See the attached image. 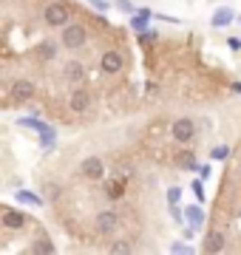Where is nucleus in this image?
Segmentation results:
<instances>
[{
    "instance_id": "obj_1",
    "label": "nucleus",
    "mask_w": 241,
    "mask_h": 255,
    "mask_svg": "<svg viewBox=\"0 0 241 255\" xmlns=\"http://www.w3.org/2000/svg\"><path fill=\"white\" fill-rule=\"evenodd\" d=\"M85 40H88V31H85V26H80V23H74V26H68V23H65V26H63V46L68 48V51L83 48Z\"/></svg>"
},
{
    "instance_id": "obj_2",
    "label": "nucleus",
    "mask_w": 241,
    "mask_h": 255,
    "mask_svg": "<svg viewBox=\"0 0 241 255\" xmlns=\"http://www.w3.org/2000/svg\"><path fill=\"white\" fill-rule=\"evenodd\" d=\"M170 136L176 139L179 145H187V142H193V136H196V122H193V119H187V117L176 119V122L170 125Z\"/></svg>"
},
{
    "instance_id": "obj_3",
    "label": "nucleus",
    "mask_w": 241,
    "mask_h": 255,
    "mask_svg": "<svg viewBox=\"0 0 241 255\" xmlns=\"http://www.w3.org/2000/svg\"><path fill=\"white\" fill-rule=\"evenodd\" d=\"M43 20H46L51 28H63L68 20H71V11H68V6H63V3H51V6H46V11H43Z\"/></svg>"
},
{
    "instance_id": "obj_4",
    "label": "nucleus",
    "mask_w": 241,
    "mask_h": 255,
    "mask_svg": "<svg viewBox=\"0 0 241 255\" xmlns=\"http://www.w3.org/2000/svg\"><path fill=\"white\" fill-rule=\"evenodd\" d=\"M94 227H97V233H102V236L117 233V227H120V213H114V210H100L97 219H94Z\"/></svg>"
},
{
    "instance_id": "obj_5",
    "label": "nucleus",
    "mask_w": 241,
    "mask_h": 255,
    "mask_svg": "<svg viewBox=\"0 0 241 255\" xmlns=\"http://www.w3.org/2000/svg\"><path fill=\"white\" fill-rule=\"evenodd\" d=\"M80 173L85 179H91V182H102L105 179V164H102L100 156H88V159L80 162Z\"/></svg>"
},
{
    "instance_id": "obj_6",
    "label": "nucleus",
    "mask_w": 241,
    "mask_h": 255,
    "mask_svg": "<svg viewBox=\"0 0 241 255\" xmlns=\"http://www.w3.org/2000/svg\"><path fill=\"white\" fill-rule=\"evenodd\" d=\"M122 65H125V57L120 54V51H105V54L100 57V68L102 74H120Z\"/></svg>"
},
{
    "instance_id": "obj_7",
    "label": "nucleus",
    "mask_w": 241,
    "mask_h": 255,
    "mask_svg": "<svg viewBox=\"0 0 241 255\" xmlns=\"http://www.w3.org/2000/svg\"><path fill=\"white\" fill-rule=\"evenodd\" d=\"M20 125H23V128H31V130H37V133H43V147H46V150H48V145L54 142V130H51L46 122H40V119L26 117V119H20Z\"/></svg>"
},
{
    "instance_id": "obj_8",
    "label": "nucleus",
    "mask_w": 241,
    "mask_h": 255,
    "mask_svg": "<svg viewBox=\"0 0 241 255\" xmlns=\"http://www.w3.org/2000/svg\"><path fill=\"white\" fill-rule=\"evenodd\" d=\"M34 97V82L31 80H14L11 82V100L14 102H28Z\"/></svg>"
},
{
    "instance_id": "obj_9",
    "label": "nucleus",
    "mask_w": 241,
    "mask_h": 255,
    "mask_svg": "<svg viewBox=\"0 0 241 255\" xmlns=\"http://www.w3.org/2000/svg\"><path fill=\"white\" fill-rule=\"evenodd\" d=\"M68 108L74 111V114H85V111L91 108V94L85 91V88H77V91L68 97Z\"/></svg>"
},
{
    "instance_id": "obj_10",
    "label": "nucleus",
    "mask_w": 241,
    "mask_h": 255,
    "mask_svg": "<svg viewBox=\"0 0 241 255\" xmlns=\"http://www.w3.org/2000/svg\"><path fill=\"white\" fill-rule=\"evenodd\" d=\"M224 247H227V238H224L222 230H213V233L207 236V241H204V250H207V253H224Z\"/></svg>"
},
{
    "instance_id": "obj_11",
    "label": "nucleus",
    "mask_w": 241,
    "mask_h": 255,
    "mask_svg": "<svg viewBox=\"0 0 241 255\" xmlns=\"http://www.w3.org/2000/svg\"><path fill=\"white\" fill-rule=\"evenodd\" d=\"M23 224H26V213H20V210H9V213H3V227L20 230Z\"/></svg>"
},
{
    "instance_id": "obj_12",
    "label": "nucleus",
    "mask_w": 241,
    "mask_h": 255,
    "mask_svg": "<svg viewBox=\"0 0 241 255\" xmlns=\"http://www.w3.org/2000/svg\"><path fill=\"white\" fill-rule=\"evenodd\" d=\"M105 196L111 201L122 199V196H125V179H111V182H105Z\"/></svg>"
},
{
    "instance_id": "obj_13",
    "label": "nucleus",
    "mask_w": 241,
    "mask_h": 255,
    "mask_svg": "<svg viewBox=\"0 0 241 255\" xmlns=\"http://www.w3.org/2000/svg\"><path fill=\"white\" fill-rule=\"evenodd\" d=\"M65 80L68 82H80V80H85V68H83V63H77V60H71V63L65 65Z\"/></svg>"
},
{
    "instance_id": "obj_14",
    "label": "nucleus",
    "mask_w": 241,
    "mask_h": 255,
    "mask_svg": "<svg viewBox=\"0 0 241 255\" xmlns=\"http://www.w3.org/2000/svg\"><path fill=\"white\" fill-rule=\"evenodd\" d=\"M14 196H17V201H23V204H34V207L43 204V196H37V193H31V190H17Z\"/></svg>"
},
{
    "instance_id": "obj_15",
    "label": "nucleus",
    "mask_w": 241,
    "mask_h": 255,
    "mask_svg": "<svg viewBox=\"0 0 241 255\" xmlns=\"http://www.w3.org/2000/svg\"><path fill=\"white\" fill-rule=\"evenodd\" d=\"M230 23H233V11L230 9H219L213 14V26L216 28H224V26H230Z\"/></svg>"
},
{
    "instance_id": "obj_16",
    "label": "nucleus",
    "mask_w": 241,
    "mask_h": 255,
    "mask_svg": "<svg viewBox=\"0 0 241 255\" xmlns=\"http://www.w3.org/2000/svg\"><path fill=\"white\" fill-rule=\"evenodd\" d=\"M37 54H40V60H54V57H57V46H54V43H43V46L37 48Z\"/></svg>"
},
{
    "instance_id": "obj_17",
    "label": "nucleus",
    "mask_w": 241,
    "mask_h": 255,
    "mask_svg": "<svg viewBox=\"0 0 241 255\" xmlns=\"http://www.w3.org/2000/svg\"><path fill=\"white\" fill-rule=\"evenodd\" d=\"M185 213H187V219H190V224H196V227H199V224L204 221V213H202V207H187Z\"/></svg>"
},
{
    "instance_id": "obj_18",
    "label": "nucleus",
    "mask_w": 241,
    "mask_h": 255,
    "mask_svg": "<svg viewBox=\"0 0 241 255\" xmlns=\"http://www.w3.org/2000/svg\"><path fill=\"white\" fill-rule=\"evenodd\" d=\"M43 193H46V199H43V201H57L63 190H60V184H46V187H43Z\"/></svg>"
},
{
    "instance_id": "obj_19",
    "label": "nucleus",
    "mask_w": 241,
    "mask_h": 255,
    "mask_svg": "<svg viewBox=\"0 0 241 255\" xmlns=\"http://www.w3.org/2000/svg\"><path fill=\"white\" fill-rule=\"evenodd\" d=\"M34 253H54V244L48 238H40L37 244H34Z\"/></svg>"
},
{
    "instance_id": "obj_20",
    "label": "nucleus",
    "mask_w": 241,
    "mask_h": 255,
    "mask_svg": "<svg viewBox=\"0 0 241 255\" xmlns=\"http://www.w3.org/2000/svg\"><path fill=\"white\" fill-rule=\"evenodd\" d=\"M227 156H230V147H227V145L213 147V159H219V162H222V159H227Z\"/></svg>"
},
{
    "instance_id": "obj_21",
    "label": "nucleus",
    "mask_w": 241,
    "mask_h": 255,
    "mask_svg": "<svg viewBox=\"0 0 241 255\" xmlns=\"http://www.w3.org/2000/svg\"><path fill=\"white\" fill-rule=\"evenodd\" d=\"M179 164L193 170V167H196V164H193V153H179Z\"/></svg>"
},
{
    "instance_id": "obj_22",
    "label": "nucleus",
    "mask_w": 241,
    "mask_h": 255,
    "mask_svg": "<svg viewBox=\"0 0 241 255\" xmlns=\"http://www.w3.org/2000/svg\"><path fill=\"white\" fill-rule=\"evenodd\" d=\"M133 247L128 244V241H117V244H111V253H130Z\"/></svg>"
},
{
    "instance_id": "obj_23",
    "label": "nucleus",
    "mask_w": 241,
    "mask_h": 255,
    "mask_svg": "<svg viewBox=\"0 0 241 255\" xmlns=\"http://www.w3.org/2000/svg\"><path fill=\"white\" fill-rule=\"evenodd\" d=\"M193 193H196V199H199V201H204V184L199 182V179L193 182Z\"/></svg>"
},
{
    "instance_id": "obj_24",
    "label": "nucleus",
    "mask_w": 241,
    "mask_h": 255,
    "mask_svg": "<svg viewBox=\"0 0 241 255\" xmlns=\"http://www.w3.org/2000/svg\"><path fill=\"white\" fill-rule=\"evenodd\" d=\"M145 23H148V20H145V17H139V14H136V17L130 20V26L136 28V31H145Z\"/></svg>"
},
{
    "instance_id": "obj_25",
    "label": "nucleus",
    "mask_w": 241,
    "mask_h": 255,
    "mask_svg": "<svg viewBox=\"0 0 241 255\" xmlns=\"http://www.w3.org/2000/svg\"><path fill=\"white\" fill-rule=\"evenodd\" d=\"M179 196H182V190H179V187H170V190H167V201H170V204H176Z\"/></svg>"
},
{
    "instance_id": "obj_26",
    "label": "nucleus",
    "mask_w": 241,
    "mask_h": 255,
    "mask_svg": "<svg viewBox=\"0 0 241 255\" xmlns=\"http://www.w3.org/2000/svg\"><path fill=\"white\" fill-rule=\"evenodd\" d=\"M117 6H120L122 11H128V14H130V11H136L133 6H130V0H117Z\"/></svg>"
},
{
    "instance_id": "obj_27",
    "label": "nucleus",
    "mask_w": 241,
    "mask_h": 255,
    "mask_svg": "<svg viewBox=\"0 0 241 255\" xmlns=\"http://www.w3.org/2000/svg\"><path fill=\"white\" fill-rule=\"evenodd\" d=\"M170 250H173V253H193V250H190L187 244H179V241H176L173 247H170Z\"/></svg>"
},
{
    "instance_id": "obj_28",
    "label": "nucleus",
    "mask_w": 241,
    "mask_h": 255,
    "mask_svg": "<svg viewBox=\"0 0 241 255\" xmlns=\"http://www.w3.org/2000/svg\"><path fill=\"white\" fill-rule=\"evenodd\" d=\"M193 170H199L202 179H210V167H207V164H204V167H193Z\"/></svg>"
}]
</instances>
